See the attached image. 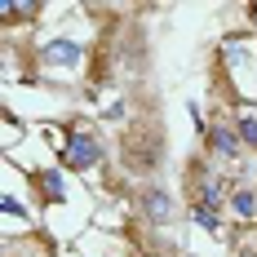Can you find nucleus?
<instances>
[{"instance_id": "obj_1", "label": "nucleus", "mask_w": 257, "mask_h": 257, "mask_svg": "<svg viewBox=\"0 0 257 257\" xmlns=\"http://www.w3.org/2000/svg\"><path fill=\"white\" fill-rule=\"evenodd\" d=\"M120 160H124V169L133 173V178L155 182L151 173L164 164V133H160V124H133V128H124V151H120Z\"/></svg>"}, {"instance_id": "obj_2", "label": "nucleus", "mask_w": 257, "mask_h": 257, "mask_svg": "<svg viewBox=\"0 0 257 257\" xmlns=\"http://www.w3.org/2000/svg\"><path fill=\"white\" fill-rule=\"evenodd\" d=\"M98 164H106V142L89 124H67L62 147H58V169L62 173H89Z\"/></svg>"}, {"instance_id": "obj_3", "label": "nucleus", "mask_w": 257, "mask_h": 257, "mask_svg": "<svg viewBox=\"0 0 257 257\" xmlns=\"http://www.w3.org/2000/svg\"><path fill=\"white\" fill-rule=\"evenodd\" d=\"M186 186H191V200L213 204V208H226L231 204V191H235V182L226 178V173H217V169L208 164V155L186 164Z\"/></svg>"}, {"instance_id": "obj_4", "label": "nucleus", "mask_w": 257, "mask_h": 257, "mask_svg": "<svg viewBox=\"0 0 257 257\" xmlns=\"http://www.w3.org/2000/svg\"><path fill=\"white\" fill-rule=\"evenodd\" d=\"M204 155H213V160H239L244 155V142H239V128H235V115H226V111H213L204 124Z\"/></svg>"}, {"instance_id": "obj_5", "label": "nucleus", "mask_w": 257, "mask_h": 257, "mask_svg": "<svg viewBox=\"0 0 257 257\" xmlns=\"http://www.w3.org/2000/svg\"><path fill=\"white\" fill-rule=\"evenodd\" d=\"M133 204H138V217L147 226H169L173 213H178V200H173V191L164 182H142L138 195H133Z\"/></svg>"}, {"instance_id": "obj_6", "label": "nucleus", "mask_w": 257, "mask_h": 257, "mask_svg": "<svg viewBox=\"0 0 257 257\" xmlns=\"http://www.w3.org/2000/svg\"><path fill=\"white\" fill-rule=\"evenodd\" d=\"M84 58H89V49L80 40H71V36H53L45 45H36V62L49 67V71H80Z\"/></svg>"}, {"instance_id": "obj_7", "label": "nucleus", "mask_w": 257, "mask_h": 257, "mask_svg": "<svg viewBox=\"0 0 257 257\" xmlns=\"http://www.w3.org/2000/svg\"><path fill=\"white\" fill-rule=\"evenodd\" d=\"M27 182L36 186V195H40L45 208L67 204V173L62 169H27Z\"/></svg>"}, {"instance_id": "obj_8", "label": "nucleus", "mask_w": 257, "mask_h": 257, "mask_svg": "<svg viewBox=\"0 0 257 257\" xmlns=\"http://www.w3.org/2000/svg\"><path fill=\"white\" fill-rule=\"evenodd\" d=\"M40 18V5L36 0H0V27L5 31H14V27L23 23H36Z\"/></svg>"}, {"instance_id": "obj_9", "label": "nucleus", "mask_w": 257, "mask_h": 257, "mask_svg": "<svg viewBox=\"0 0 257 257\" xmlns=\"http://www.w3.org/2000/svg\"><path fill=\"white\" fill-rule=\"evenodd\" d=\"M239 217V222H257V186H248V182H235L231 191V204H226Z\"/></svg>"}, {"instance_id": "obj_10", "label": "nucleus", "mask_w": 257, "mask_h": 257, "mask_svg": "<svg viewBox=\"0 0 257 257\" xmlns=\"http://www.w3.org/2000/svg\"><path fill=\"white\" fill-rule=\"evenodd\" d=\"M235 128H239L244 151L257 155V106H235Z\"/></svg>"}, {"instance_id": "obj_11", "label": "nucleus", "mask_w": 257, "mask_h": 257, "mask_svg": "<svg viewBox=\"0 0 257 257\" xmlns=\"http://www.w3.org/2000/svg\"><path fill=\"white\" fill-rule=\"evenodd\" d=\"M191 222H195L200 231H208V235H222V208H213V204H200V200H191Z\"/></svg>"}, {"instance_id": "obj_12", "label": "nucleus", "mask_w": 257, "mask_h": 257, "mask_svg": "<svg viewBox=\"0 0 257 257\" xmlns=\"http://www.w3.org/2000/svg\"><path fill=\"white\" fill-rule=\"evenodd\" d=\"M244 40H239V36H226V40H222V45H217V62H222V67H239V58H244Z\"/></svg>"}, {"instance_id": "obj_13", "label": "nucleus", "mask_w": 257, "mask_h": 257, "mask_svg": "<svg viewBox=\"0 0 257 257\" xmlns=\"http://www.w3.org/2000/svg\"><path fill=\"white\" fill-rule=\"evenodd\" d=\"M0 208H5V217H31V213L23 208V200H18L14 191H5V200H0Z\"/></svg>"}, {"instance_id": "obj_14", "label": "nucleus", "mask_w": 257, "mask_h": 257, "mask_svg": "<svg viewBox=\"0 0 257 257\" xmlns=\"http://www.w3.org/2000/svg\"><path fill=\"white\" fill-rule=\"evenodd\" d=\"M102 120H111V124H120V120H124V102H111L102 111Z\"/></svg>"}, {"instance_id": "obj_15", "label": "nucleus", "mask_w": 257, "mask_h": 257, "mask_svg": "<svg viewBox=\"0 0 257 257\" xmlns=\"http://www.w3.org/2000/svg\"><path fill=\"white\" fill-rule=\"evenodd\" d=\"M235 257H257V248H239V253H235Z\"/></svg>"}]
</instances>
